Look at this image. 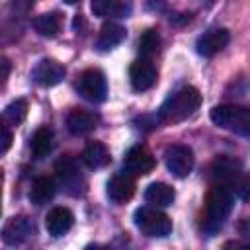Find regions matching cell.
Instances as JSON below:
<instances>
[{"instance_id": "cell-4", "label": "cell", "mask_w": 250, "mask_h": 250, "mask_svg": "<svg viewBox=\"0 0 250 250\" xmlns=\"http://www.w3.org/2000/svg\"><path fill=\"white\" fill-rule=\"evenodd\" d=\"M211 121L230 133L242 135V137H250V107L244 105H234V104H223V105H215L209 111Z\"/></svg>"}, {"instance_id": "cell-28", "label": "cell", "mask_w": 250, "mask_h": 250, "mask_svg": "<svg viewBox=\"0 0 250 250\" xmlns=\"http://www.w3.org/2000/svg\"><path fill=\"white\" fill-rule=\"evenodd\" d=\"M201 2H203V4H213L215 0H201Z\"/></svg>"}, {"instance_id": "cell-14", "label": "cell", "mask_w": 250, "mask_h": 250, "mask_svg": "<svg viewBox=\"0 0 250 250\" xmlns=\"http://www.w3.org/2000/svg\"><path fill=\"white\" fill-rule=\"evenodd\" d=\"M98 123H100V115L90 109H72L66 117V129L70 131V135L76 137L88 135L98 127Z\"/></svg>"}, {"instance_id": "cell-16", "label": "cell", "mask_w": 250, "mask_h": 250, "mask_svg": "<svg viewBox=\"0 0 250 250\" xmlns=\"http://www.w3.org/2000/svg\"><path fill=\"white\" fill-rule=\"evenodd\" d=\"M74 225V215L66 207H55L45 217V229L51 236H62L66 234Z\"/></svg>"}, {"instance_id": "cell-27", "label": "cell", "mask_w": 250, "mask_h": 250, "mask_svg": "<svg viewBox=\"0 0 250 250\" xmlns=\"http://www.w3.org/2000/svg\"><path fill=\"white\" fill-rule=\"evenodd\" d=\"M8 74H10V62L8 59H2V82L8 80Z\"/></svg>"}, {"instance_id": "cell-2", "label": "cell", "mask_w": 250, "mask_h": 250, "mask_svg": "<svg viewBox=\"0 0 250 250\" xmlns=\"http://www.w3.org/2000/svg\"><path fill=\"white\" fill-rule=\"evenodd\" d=\"M211 172L215 182L225 186L234 197L238 199L250 197V176L244 172L240 160L232 156H217L211 164Z\"/></svg>"}, {"instance_id": "cell-9", "label": "cell", "mask_w": 250, "mask_h": 250, "mask_svg": "<svg viewBox=\"0 0 250 250\" xmlns=\"http://www.w3.org/2000/svg\"><path fill=\"white\" fill-rule=\"evenodd\" d=\"M66 76V68L62 62L55 61V59H41L35 68L31 70V78L45 88L57 86L59 82H62V78Z\"/></svg>"}, {"instance_id": "cell-13", "label": "cell", "mask_w": 250, "mask_h": 250, "mask_svg": "<svg viewBox=\"0 0 250 250\" xmlns=\"http://www.w3.org/2000/svg\"><path fill=\"white\" fill-rule=\"evenodd\" d=\"M230 41V33L229 29L225 27H217V29H209L207 33H203L197 43H195V49L201 57H213L217 55L219 51H223Z\"/></svg>"}, {"instance_id": "cell-19", "label": "cell", "mask_w": 250, "mask_h": 250, "mask_svg": "<svg viewBox=\"0 0 250 250\" xmlns=\"http://www.w3.org/2000/svg\"><path fill=\"white\" fill-rule=\"evenodd\" d=\"M80 158H82V162L88 168H104V166H107L111 162V156H109L107 146L104 143H100V141H90L84 146Z\"/></svg>"}, {"instance_id": "cell-15", "label": "cell", "mask_w": 250, "mask_h": 250, "mask_svg": "<svg viewBox=\"0 0 250 250\" xmlns=\"http://www.w3.org/2000/svg\"><path fill=\"white\" fill-rule=\"evenodd\" d=\"M135 193V180L129 172L113 174L107 182V197L113 203H125Z\"/></svg>"}, {"instance_id": "cell-11", "label": "cell", "mask_w": 250, "mask_h": 250, "mask_svg": "<svg viewBox=\"0 0 250 250\" xmlns=\"http://www.w3.org/2000/svg\"><path fill=\"white\" fill-rule=\"evenodd\" d=\"M129 80H131V86L137 90V92H145L148 88H152L158 80V72H156V66L152 64L150 59H139L131 64L129 68Z\"/></svg>"}, {"instance_id": "cell-20", "label": "cell", "mask_w": 250, "mask_h": 250, "mask_svg": "<svg viewBox=\"0 0 250 250\" xmlns=\"http://www.w3.org/2000/svg\"><path fill=\"white\" fill-rule=\"evenodd\" d=\"M125 35H127V31H125L123 25H119V23H115V21H107V23L102 25V29H100V33H98L96 47H98L100 51H109V49H113L115 45H119V43L125 39Z\"/></svg>"}, {"instance_id": "cell-6", "label": "cell", "mask_w": 250, "mask_h": 250, "mask_svg": "<svg viewBox=\"0 0 250 250\" xmlns=\"http://www.w3.org/2000/svg\"><path fill=\"white\" fill-rule=\"evenodd\" d=\"M76 92H78L84 100H88V102H92V104L104 102L105 96H107V80H105L104 72L98 70V68H88V70H84V72L78 76V80H76Z\"/></svg>"}, {"instance_id": "cell-21", "label": "cell", "mask_w": 250, "mask_h": 250, "mask_svg": "<svg viewBox=\"0 0 250 250\" xmlns=\"http://www.w3.org/2000/svg\"><path fill=\"white\" fill-rule=\"evenodd\" d=\"M174 197H176L174 188L164 182H152L145 191V199L154 207H168L174 203Z\"/></svg>"}, {"instance_id": "cell-12", "label": "cell", "mask_w": 250, "mask_h": 250, "mask_svg": "<svg viewBox=\"0 0 250 250\" xmlns=\"http://www.w3.org/2000/svg\"><path fill=\"white\" fill-rule=\"evenodd\" d=\"M154 164L156 162H154L152 154L145 146H131L123 158L125 172H129L131 176H146L152 172Z\"/></svg>"}, {"instance_id": "cell-7", "label": "cell", "mask_w": 250, "mask_h": 250, "mask_svg": "<svg viewBox=\"0 0 250 250\" xmlns=\"http://www.w3.org/2000/svg\"><path fill=\"white\" fill-rule=\"evenodd\" d=\"M164 162L166 168L176 176V178H188L189 172L193 170L195 156L193 150L186 145H172L164 152Z\"/></svg>"}, {"instance_id": "cell-10", "label": "cell", "mask_w": 250, "mask_h": 250, "mask_svg": "<svg viewBox=\"0 0 250 250\" xmlns=\"http://www.w3.org/2000/svg\"><path fill=\"white\" fill-rule=\"evenodd\" d=\"M33 234H35V225L29 217H23V215L8 219V223L2 229V240L10 246L21 244L27 238H31Z\"/></svg>"}, {"instance_id": "cell-5", "label": "cell", "mask_w": 250, "mask_h": 250, "mask_svg": "<svg viewBox=\"0 0 250 250\" xmlns=\"http://www.w3.org/2000/svg\"><path fill=\"white\" fill-rule=\"evenodd\" d=\"M135 225L143 234L154 236V238L166 236L172 232V219L166 213L158 211L154 205L152 207H148V205L139 207L135 211Z\"/></svg>"}, {"instance_id": "cell-18", "label": "cell", "mask_w": 250, "mask_h": 250, "mask_svg": "<svg viewBox=\"0 0 250 250\" xmlns=\"http://www.w3.org/2000/svg\"><path fill=\"white\" fill-rule=\"evenodd\" d=\"M57 193V182L51 176H39L33 180L31 189H29V201L37 207L49 203Z\"/></svg>"}, {"instance_id": "cell-3", "label": "cell", "mask_w": 250, "mask_h": 250, "mask_svg": "<svg viewBox=\"0 0 250 250\" xmlns=\"http://www.w3.org/2000/svg\"><path fill=\"white\" fill-rule=\"evenodd\" d=\"M201 105V94L195 86H184L172 96L166 98V102L158 109V119L162 123H180L188 117H191Z\"/></svg>"}, {"instance_id": "cell-22", "label": "cell", "mask_w": 250, "mask_h": 250, "mask_svg": "<svg viewBox=\"0 0 250 250\" xmlns=\"http://www.w3.org/2000/svg\"><path fill=\"white\" fill-rule=\"evenodd\" d=\"M62 27V16L57 12H49V14H41L33 20V29L41 35V37H55Z\"/></svg>"}, {"instance_id": "cell-8", "label": "cell", "mask_w": 250, "mask_h": 250, "mask_svg": "<svg viewBox=\"0 0 250 250\" xmlns=\"http://www.w3.org/2000/svg\"><path fill=\"white\" fill-rule=\"evenodd\" d=\"M55 172H57V178L59 182L62 184V188L72 193V195H78L84 188V178L80 174V168L76 164V160L68 154L61 156L57 162H55Z\"/></svg>"}, {"instance_id": "cell-24", "label": "cell", "mask_w": 250, "mask_h": 250, "mask_svg": "<svg viewBox=\"0 0 250 250\" xmlns=\"http://www.w3.org/2000/svg\"><path fill=\"white\" fill-rule=\"evenodd\" d=\"M160 51V33L156 29H146L141 37H139V53L145 59L154 57Z\"/></svg>"}, {"instance_id": "cell-29", "label": "cell", "mask_w": 250, "mask_h": 250, "mask_svg": "<svg viewBox=\"0 0 250 250\" xmlns=\"http://www.w3.org/2000/svg\"><path fill=\"white\" fill-rule=\"evenodd\" d=\"M64 2H66V4H76L78 0H64Z\"/></svg>"}, {"instance_id": "cell-23", "label": "cell", "mask_w": 250, "mask_h": 250, "mask_svg": "<svg viewBox=\"0 0 250 250\" xmlns=\"http://www.w3.org/2000/svg\"><path fill=\"white\" fill-rule=\"evenodd\" d=\"M29 148H31V154L35 158L47 156L53 148V131L49 127L35 129V133L31 135V141H29Z\"/></svg>"}, {"instance_id": "cell-1", "label": "cell", "mask_w": 250, "mask_h": 250, "mask_svg": "<svg viewBox=\"0 0 250 250\" xmlns=\"http://www.w3.org/2000/svg\"><path fill=\"white\" fill-rule=\"evenodd\" d=\"M234 195L221 184H213L205 195V207L201 215V229L205 232H217L223 229L227 217L232 211Z\"/></svg>"}, {"instance_id": "cell-25", "label": "cell", "mask_w": 250, "mask_h": 250, "mask_svg": "<svg viewBox=\"0 0 250 250\" xmlns=\"http://www.w3.org/2000/svg\"><path fill=\"white\" fill-rule=\"evenodd\" d=\"M27 115V102L25 100H14L12 104L6 105L4 113H2V119L6 125H20Z\"/></svg>"}, {"instance_id": "cell-17", "label": "cell", "mask_w": 250, "mask_h": 250, "mask_svg": "<svg viewBox=\"0 0 250 250\" xmlns=\"http://www.w3.org/2000/svg\"><path fill=\"white\" fill-rule=\"evenodd\" d=\"M90 10L94 16L109 20V18H125L131 14L129 0H92Z\"/></svg>"}, {"instance_id": "cell-26", "label": "cell", "mask_w": 250, "mask_h": 250, "mask_svg": "<svg viewBox=\"0 0 250 250\" xmlns=\"http://www.w3.org/2000/svg\"><path fill=\"white\" fill-rule=\"evenodd\" d=\"M10 145H12V131H10L8 125L4 123V125H2V146H0V152L6 154L8 148H10Z\"/></svg>"}]
</instances>
